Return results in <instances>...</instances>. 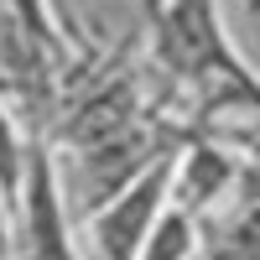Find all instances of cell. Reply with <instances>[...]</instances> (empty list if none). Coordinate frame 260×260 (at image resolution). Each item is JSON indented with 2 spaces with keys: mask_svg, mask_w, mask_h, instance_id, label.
<instances>
[{
  "mask_svg": "<svg viewBox=\"0 0 260 260\" xmlns=\"http://www.w3.org/2000/svg\"><path fill=\"white\" fill-rule=\"evenodd\" d=\"M250 11H255V16H260V0H250Z\"/></svg>",
  "mask_w": 260,
  "mask_h": 260,
  "instance_id": "obj_7",
  "label": "cell"
},
{
  "mask_svg": "<svg viewBox=\"0 0 260 260\" xmlns=\"http://www.w3.org/2000/svg\"><path fill=\"white\" fill-rule=\"evenodd\" d=\"M6 203H11V192L0 187V260H11V245H16V229H11L16 213H6ZM11 208H16V203H11Z\"/></svg>",
  "mask_w": 260,
  "mask_h": 260,
  "instance_id": "obj_6",
  "label": "cell"
},
{
  "mask_svg": "<svg viewBox=\"0 0 260 260\" xmlns=\"http://www.w3.org/2000/svg\"><path fill=\"white\" fill-rule=\"evenodd\" d=\"M26 151H31V141H21L11 110L0 104V187L11 192L16 208H21V182H26Z\"/></svg>",
  "mask_w": 260,
  "mask_h": 260,
  "instance_id": "obj_5",
  "label": "cell"
},
{
  "mask_svg": "<svg viewBox=\"0 0 260 260\" xmlns=\"http://www.w3.org/2000/svg\"><path fill=\"white\" fill-rule=\"evenodd\" d=\"M234 182H240V151L213 136H192L172 156V208L192 213L198 224H208V213L234 198Z\"/></svg>",
  "mask_w": 260,
  "mask_h": 260,
  "instance_id": "obj_3",
  "label": "cell"
},
{
  "mask_svg": "<svg viewBox=\"0 0 260 260\" xmlns=\"http://www.w3.org/2000/svg\"><path fill=\"white\" fill-rule=\"evenodd\" d=\"M198 255H203V224L167 203V213L156 219V229H151V240L141 245L136 260H198Z\"/></svg>",
  "mask_w": 260,
  "mask_h": 260,
  "instance_id": "obj_4",
  "label": "cell"
},
{
  "mask_svg": "<svg viewBox=\"0 0 260 260\" xmlns=\"http://www.w3.org/2000/svg\"><path fill=\"white\" fill-rule=\"evenodd\" d=\"M151 57L198 99V115H260V73L219 16V0H151Z\"/></svg>",
  "mask_w": 260,
  "mask_h": 260,
  "instance_id": "obj_1",
  "label": "cell"
},
{
  "mask_svg": "<svg viewBox=\"0 0 260 260\" xmlns=\"http://www.w3.org/2000/svg\"><path fill=\"white\" fill-rule=\"evenodd\" d=\"M177 156V151H172ZM172 156H161L156 167H146L130 187H120L110 203H99L89 213V240L99 260H136L141 245L151 240L156 219L172 203Z\"/></svg>",
  "mask_w": 260,
  "mask_h": 260,
  "instance_id": "obj_2",
  "label": "cell"
}]
</instances>
